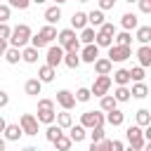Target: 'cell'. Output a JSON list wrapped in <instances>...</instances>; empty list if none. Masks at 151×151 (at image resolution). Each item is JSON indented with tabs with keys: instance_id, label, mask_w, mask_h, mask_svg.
<instances>
[{
	"instance_id": "obj_44",
	"label": "cell",
	"mask_w": 151,
	"mask_h": 151,
	"mask_svg": "<svg viewBox=\"0 0 151 151\" xmlns=\"http://www.w3.org/2000/svg\"><path fill=\"white\" fill-rule=\"evenodd\" d=\"M9 33H12L9 24H7V21H0V38H2V40H7V38H9Z\"/></svg>"
},
{
	"instance_id": "obj_39",
	"label": "cell",
	"mask_w": 151,
	"mask_h": 151,
	"mask_svg": "<svg viewBox=\"0 0 151 151\" xmlns=\"http://www.w3.org/2000/svg\"><path fill=\"white\" fill-rule=\"evenodd\" d=\"M59 134H64V127H59V125L50 123V125H47V130H45V137H47V142H54Z\"/></svg>"
},
{
	"instance_id": "obj_21",
	"label": "cell",
	"mask_w": 151,
	"mask_h": 151,
	"mask_svg": "<svg viewBox=\"0 0 151 151\" xmlns=\"http://www.w3.org/2000/svg\"><path fill=\"white\" fill-rule=\"evenodd\" d=\"M104 9H92V12H87V26H92V28H99L101 24H104Z\"/></svg>"
},
{
	"instance_id": "obj_15",
	"label": "cell",
	"mask_w": 151,
	"mask_h": 151,
	"mask_svg": "<svg viewBox=\"0 0 151 151\" xmlns=\"http://www.w3.org/2000/svg\"><path fill=\"white\" fill-rule=\"evenodd\" d=\"M104 116H106V123H109V125H113V127H120V125L125 123V113H123L118 106H116V109H111V111H106Z\"/></svg>"
},
{
	"instance_id": "obj_48",
	"label": "cell",
	"mask_w": 151,
	"mask_h": 151,
	"mask_svg": "<svg viewBox=\"0 0 151 151\" xmlns=\"http://www.w3.org/2000/svg\"><path fill=\"white\" fill-rule=\"evenodd\" d=\"M111 149H113V151H123V149H125V144H123V142H116V139H113V142H111Z\"/></svg>"
},
{
	"instance_id": "obj_40",
	"label": "cell",
	"mask_w": 151,
	"mask_h": 151,
	"mask_svg": "<svg viewBox=\"0 0 151 151\" xmlns=\"http://www.w3.org/2000/svg\"><path fill=\"white\" fill-rule=\"evenodd\" d=\"M73 97H76V101L85 104V101H90V99H92V92H90V87H78Z\"/></svg>"
},
{
	"instance_id": "obj_25",
	"label": "cell",
	"mask_w": 151,
	"mask_h": 151,
	"mask_svg": "<svg viewBox=\"0 0 151 151\" xmlns=\"http://www.w3.org/2000/svg\"><path fill=\"white\" fill-rule=\"evenodd\" d=\"M113 97H116V101H118V104H125V101H130V99H132V94H130V87H127V85H116Z\"/></svg>"
},
{
	"instance_id": "obj_22",
	"label": "cell",
	"mask_w": 151,
	"mask_h": 151,
	"mask_svg": "<svg viewBox=\"0 0 151 151\" xmlns=\"http://www.w3.org/2000/svg\"><path fill=\"white\" fill-rule=\"evenodd\" d=\"M2 59L7 61V64H19L21 61V47H12V45H7V50H5V54H2Z\"/></svg>"
},
{
	"instance_id": "obj_3",
	"label": "cell",
	"mask_w": 151,
	"mask_h": 151,
	"mask_svg": "<svg viewBox=\"0 0 151 151\" xmlns=\"http://www.w3.org/2000/svg\"><path fill=\"white\" fill-rule=\"evenodd\" d=\"M54 116H57V111H54V101H52V99H47V97L38 99V113H35L38 123L50 125V123H54Z\"/></svg>"
},
{
	"instance_id": "obj_47",
	"label": "cell",
	"mask_w": 151,
	"mask_h": 151,
	"mask_svg": "<svg viewBox=\"0 0 151 151\" xmlns=\"http://www.w3.org/2000/svg\"><path fill=\"white\" fill-rule=\"evenodd\" d=\"M7 104H9V94H7L5 90H0V109H5Z\"/></svg>"
},
{
	"instance_id": "obj_12",
	"label": "cell",
	"mask_w": 151,
	"mask_h": 151,
	"mask_svg": "<svg viewBox=\"0 0 151 151\" xmlns=\"http://www.w3.org/2000/svg\"><path fill=\"white\" fill-rule=\"evenodd\" d=\"M2 134H5V139H7V142H19V139H21V134H24V130H21V125H19V123H7V125H5V130H2Z\"/></svg>"
},
{
	"instance_id": "obj_18",
	"label": "cell",
	"mask_w": 151,
	"mask_h": 151,
	"mask_svg": "<svg viewBox=\"0 0 151 151\" xmlns=\"http://www.w3.org/2000/svg\"><path fill=\"white\" fill-rule=\"evenodd\" d=\"M54 76H57V68L50 66V64H42V66L38 68V80H40V83H52Z\"/></svg>"
},
{
	"instance_id": "obj_38",
	"label": "cell",
	"mask_w": 151,
	"mask_h": 151,
	"mask_svg": "<svg viewBox=\"0 0 151 151\" xmlns=\"http://www.w3.org/2000/svg\"><path fill=\"white\" fill-rule=\"evenodd\" d=\"M104 137H106V132H104V125H99V127H90V139H92L90 149L94 151V144H97V142H101Z\"/></svg>"
},
{
	"instance_id": "obj_51",
	"label": "cell",
	"mask_w": 151,
	"mask_h": 151,
	"mask_svg": "<svg viewBox=\"0 0 151 151\" xmlns=\"http://www.w3.org/2000/svg\"><path fill=\"white\" fill-rule=\"evenodd\" d=\"M5 125H7V120H5L2 116H0V134H2V130H5Z\"/></svg>"
},
{
	"instance_id": "obj_29",
	"label": "cell",
	"mask_w": 151,
	"mask_h": 151,
	"mask_svg": "<svg viewBox=\"0 0 151 151\" xmlns=\"http://www.w3.org/2000/svg\"><path fill=\"white\" fill-rule=\"evenodd\" d=\"M54 120H57V125H59V127H64V130H68V127L73 125V116H71L66 109H61V113H57V116H54Z\"/></svg>"
},
{
	"instance_id": "obj_43",
	"label": "cell",
	"mask_w": 151,
	"mask_h": 151,
	"mask_svg": "<svg viewBox=\"0 0 151 151\" xmlns=\"http://www.w3.org/2000/svg\"><path fill=\"white\" fill-rule=\"evenodd\" d=\"M137 5L142 14H151V0H137Z\"/></svg>"
},
{
	"instance_id": "obj_7",
	"label": "cell",
	"mask_w": 151,
	"mask_h": 151,
	"mask_svg": "<svg viewBox=\"0 0 151 151\" xmlns=\"http://www.w3.org/2000/svg\"><path fill=\"white\" fill-rule=\"evenodd\" d=\"M111 85H113L111 73H106V76H99V73H97V78H94V83H92L90 92H92L94 97H101V94H106V92L111 90Z\"/></svg>"
},
{
	"instance_id": "obj_13",
	"label": "cell",
	"mask_w": 151,
	"mask_h": 151,
	"mask_svg": "<svg viewBox=\"0 0 151 151\" xmlns=\"http://www.w3.org/2000/svg\"><path fill=\"white\" fill-rule=\"evenodd\" d=\"M92 64H94V73H99V76H106L113 71V61L109 57H97Z\"/></svg>"
},
{
	"instance_id": "obj_55",
	"label": "cell",
	"mask_w": 151,
	"mask_h": 151,
	"mask_svg": "<svg viewBox=\"0 0 151 151\" xmlns=\"http://www.w3.org/2000/svg\"><path fill=\"white\" fill-rule=\"evenodd\" d=\"M78 2H87V0H78Z\"/></svg>"
},
{
	"instance_id": "obj_1",
	"label": "cell",
	"mask_w": 151,
	"mask_h": 151,
	"mask_svg": "<svg viewBox=\"0 0 151 151\" xmlns=\"http://www.w3.org/2000/svg\"><path fill=\"white\" fill-rule=\"evenodd\" d=\"M57 42L64 47V52H78L80 50V40H78V33L73 28H61L57 33Z\"/></svg>"
},
{
	"instance_id": "obj_41",
	"label": "cell",
	"mask_w": 151,
	"mask_h": 151,
	"mask_svg": "<svg viewBox=\"0 0 151 151\" xmlns=\"http://www.w3.org/2000/svg\"><path fill=\"white\" fill-rule=\"evenodd\" d=\"M144 66H134V68H130V80H144Z\"/></svg>"
},
{
	"instance_id": "obj_35",
	"label": "cell",
	"mask_w": 151,
	"mask_h": 151,
	"mask_svg": "<svg viewBox=\"0 0 151 151\" xmlns=\"http://www.w3.org/2000/svg\"><path fill=\"white\" fill-rule=\"evenodd\" d=\"M134 31H137V35H134V38H137V40H139L142 45L151 42V26H137Z\"/></svg>"
},
{
	"instance_id": "obj_10",
	"label": "cell",
	"mask_w": 151,
	"mask_h": 151,
	"mask_svg": "<svg viewBox=\"0 0 151 151\" xmlns=\"http://www.w3.org/2000/svg\"><path fill=\"white\" fill-rule=\"evenodd\" d=\"M78 54H80V61H85V64H92V61L99 57V47H97L94 42H87V45H83V47L78 50Z\"/></svg>"
},
{
	"instance_id": "obj_11",
	"label": "cell",
	"mask_w": 151,
	"mask_h": 151,
	"mask_svg": "<svg viewBox=\"0 0 151 151\" xmlns=\"http://www.w3.org/2000/svg\"><path fill=\"white\" fill-rule=\"evenodd\" d=\"M57 104H59L61 109L71 111V109L76 106V97H73V92H68V90H59V92H57Z\"/></svg>"
},
{
	"instance_id": "obj_36",
	"label": "cell",
	"mask_w": 151,
	"mask_h": 151,
	"mask_svg": "<svg viewBox=\"0 0 151 151\" xmlns=\"http://www.w3.org/2000/svg\"><path fill=\"white\" fill-rule=\"evenodd\" d=\"M94 28L92 26H85V28H80V35H78V40H80V45H87V42H94Z\"/></svg>"
},
{
	"instance_id": "obj_31",
	"label": "cell",
	"mask_w": 151,
	"mask_h": 151,
	"mask_svg": "<svg viewBox=\"0 0 151 151\" xmlns=\"http://www.w3.org/2000/svg\"><path fill=\"white\" fill-rule=\"evenodd\" d=\"M61 64H66L68 68H78L83 61H80V54H78V52H64V59H61Z\"/></svg>"
},
{
	"instance_id": "obj_42",
	"label": "cell",
	"mask_w": 151,
	"mask_h": 151,
	"mask_svg": "<svg viewBox=\"0 0 151 151\" xmlns=\"http://www.w3.org/2000/svg\"><path fill=\"white\" fill-rule=\"evenodd\" d=\"M7 5H9L12 9H28L31 0H7Z\"/></svg>"
},
{
	"instance_id": "obj_8",
	"label": "cell",
	"mask_w": 151,
	"mask_h": 151,
	"mask_svg": "<svg viewBox=\"0 0 151 151\" xmlns=\"http://www.w3.org/2000/svg\"><path fill=\"white\" fill-rule=\"evenodd\" d=\"M61 59H64V47H61L59 42H57V45L50 42V45H47V54H45V64H50V66L57 68V66L61 64Z\"/></svg>"
},
{
	"instance_id": "obj_33",
	"label": "cell",
	"mask_w": 151,
	"mask_h": 151,
	"mask_svg": "<svg viewBox=\"0 0 151 151\" xmlns=\"http://www.w3.org/2000/svg\"><path fill=\"white\" fill-rule=\"evenodd\" d=\"M113 42H116V45H132V31H125V28H123L120 33L116 31V33H113Z\"/></svg>"
},
{
	"instance_id": "obj_27",
	"label": "cell",
	"mask_w": 151,
	"mask_h": 151,
	"mask_svg": "<svg viewBox=\"0 0 151 151\" xmlns=\"http://www.w3.org/2000/svg\"><path fill=\"white\" fill-rule=\"evenodd\" d=\"M38 35L45 40V45H50V42L57 38V28H54V24H47V26H42V28L38 31Z\"/></svg>"
},
{
	"instance_id": "obj_6",
	"label": "cell",
	"mask_w": 151,
	"mask_h": 151,
	"mask_svg": "<svg viewBox=\"0 0 151 151\" xmlns=\"http://www.w3.org/2000/svg\"><path fill=\"white\" fill-rule=\"evenodd\" d=\"M106 50H109V59H111V61H116V64H120V61H125V59H130V57H132L130 45H116V42H111Z\"/></svg>"
},
{
	"instance_id": "obj_30",
	"label": "cell",
	"mask_w": 151,
	"mask_h": 151,
	"mask_svg": "<svg viewBox=\"0 0 151 151\" xmlns=\"http://www.w3.org/2000/svg\"><path fill=\"white\" fill-rule=\"evenodd\" d=\"M59 19H61V7L59 5H52V7L45 9V21L47 24H57Z\"/></svg>"
},
{
	"instance_id": "obj_20",
	"label": "cell",
	"mask_w": 151,
	"mask_h": 151,
	"mask_svg": "<svg viewBox=\"0 0 151 151\" xmlns=\"http://www.w3.org/2000/svg\"><path fill=\"white\" fill-rule=\"evenodd\" d=\"M68 137H71V142H73V144H80V142L87 137V130H85L80 123H78V125L73 123V125L68 127Z\"/></svg>"
},
{
	"instance_id": "obj_34",
	"label": "cell",
	"mask_w": 151,
	"mask_h": 151,
	"mask_svg": "<svg viewBox=\"0 0 151 151\" xmlns=\"http://www.w3.org/2000/svg\"><path fill=\"white\" fill-rule=\"evenodd\" d=\"M52 144H54V149H57V151H68V149L73 146V142H71V137H68V134H59Z\"/></svg>"
},
{
	"instance_id": "obj_2",
	"label": "cell",
	"mask_w": 151,
	"mask_h": 151,
	"mask_svg": "<svg viewBox=\"0 0 151 151\" xmlns=\"http://www.w3.org/2000/svg\"><path fill=\"white\" fill-rule=\"evenodd\" d=\"M31 35H33V33H31V26H28V24H19V26L12 28L7 42H9L12 47H24V45H28Z\"/></svg>"
},
{
	"instance_id": "obj_53",
	"label": "cell",
	"mask_w": 151,
	"mask_h": 151,
	"mask_svg": "<svg viewBox=\"0 0 151 151\" xmlns=\"http://www.w3.org/2000/svg\"><path fill=\"white\" fill-rule=\"evenodd\" d=\"M64 2H66V0H57V5H64Z\"/></svg>"
},
{
	"instance_id": "obj_37",
	"label": "cell",
	"mask_w": 151,
	"mask_h": 151,
	"mask_svg": "<svg viewBox=\"0 0 151 151\" xmlns=\"http://www.w3.org/2000/svg\"><path fill=\"white\" fill-rule=\"evenodd\" d=\"M134 123H137L139 127L149 125V123H151V111H149V109H139V111L134 113Z\"/></svg>"
},
{
	"instance_id": "obj_19",
	"label": "cell",
	"mask_w": 151,
	"mask_h": 151,
	"mask_svg": "<svg viewBox=\"0 0 151 151\" xmlns=\"http://www.w3.org/2000/svg\"><path fill=\"white\" fill-rule=\"evenodd\" d=\"M24 92H26L28 97H38V94L42 92V83H40L38 78H28V80L24 83Z\"/></svg>"
},
{
	"instance_id": "obj_24",
	"label": "cell",
	"mask_w": 151,
	"mask_h": 151,
	"mask_svg": "<svg viewBox=\"0 0 151 151\" xmlns=\"http://www.w3.org/2000/svg\"><path fill=\"white\" fill-rule=\"evenodd\" d=\"M111 73H113L111 80H113L116 85H130V83H132V80H130V68H118V71H111Z\"/></svg>"
},
{
	"instance_id": "obj_9",
	"label": "cell",
	"mask_w": 151,
	"mask_h": 151,
	"mask_svg": "<svg viewBox=\"0 0 151 151\" xmlns=\"http://www.w3.org/2000/svg\"><path fill=\"white\" fill-rule=\"evenodd\" d=\"M19 125H21L24 134H28V137L38 134V118H35L33 113H24V116L19 118Z\"/></svg>"
},
{
	"instance_id": "obj_52",
	"label": "cell",
	"mask_w": 151,
	"mask_h": 151,
	"mask_svg": "<svg viewBox=\"0 0 151 151\" xmlns=\"http://www.w3.org/2000/svg\"><path fill=\"white\" fill-rule=\"evenodd\" d=\"M31 2H35V5H42V2H47V0H31Z\"/></svg>"
},
{
	"instance_id": "obj_28",
	"label": "cell",
	"mask_w": 151,
	"mask_h": 151,
	"mask_svg": "<svg viewBox=\"0 0 151 151\" xmlns=\"http://www.w3.org/2000/svg\"><path fill=\"white\" fill-rule=\"evenodd\" d=\"M116 106H118V101H116V97H113V94H109V92H106V94H101V97H99V109H101L104 113H106V111H111V109H116Z\"/></svg>"
},
{
	"instance_id": "obj_16",
	"label": "cell",
	"mask_w": 151,
	"mask_h": 151,
	"mask_svg": "<svg viewBox=\"0 0 151 151\" xmlns=\"http://www.w3.org/2000/svg\"><path fill=\"white\" fill-rule=\"evenodd\" d=\"M139 26V17L134 14V12H125L123 17H120V28H125V31H134Z\"/></svg>"
},
{
	"instance_id": "obj_50",
	"label": "cell",
	"mask_w": 151,
	"mask_h": 151,
	"mask_svg": "<svg viewBox=\"0 0 151 151\" xmlns=\"http://www.w3.org/2000/svg\"><path fill=\"white\" fill-rule=\"evenodd\" d=\"M5 146H7V139H5V137H0V151H5Z\"/></svg>"
},
{
	"instance_id": "obj_32",
	"label": "cell",
	"mask_w": 151,
	"mask_h": 151,
	"mask_svg": "<svg viewBox=\"0 0 151 151\" xmlns=\"http://www.w3.org/2000/svg\"><path fill=\"white\" fill-rule=\"evenodd\" d=\"M111 42H113V35L111 33H104V31H97L94 33V45L97 47H109Z\"/></svg>"
},
{
	"instance_id": "obj_4",
	"label": "cell",
	"mask_w": 151,
	"mask_h": 151,
	"mask_svg": "<svg viewBox=\"0 0 151 151\" xmlns=\"http://www.w3.org/2000/svg\"><path fill=\"white\" fill-rule=\"evenodd\" d=\"M125 137H127L130 151H142V149H144V144H146L144 132H142V127H139L137 123H134V125H130V127L125 130Z\"/></svg>"
},
{
	"instance_id": "obj_45",
	"label": "cell",
	"mask_w": 151,
	"mask_h": 151,
	"mask_svg": "<svg viewBox=\"0 0 151 151\" xmlns=\"http://www.w3.org/2000/svg\"><path fill=\"white\" fill-rule=\"evenodd\" d=\"M9 14H12V7L9 5H0V21H9Z\"/></svg>"
},
{
	"instance_id": "obj_26",
	"label": "cell",
	"mask_w": 151,
	"mask_h": 151,
	"mask_svg": "<svg viewBox=\"0 0 151 151\" xmlns=\"http://www.w3.org/2000/svg\"><path fill=\"white\" fill-rule=\"evenodd\" d=\"M87 26V14L85 12H73V17H71V28L73 31H80V28H85Z\"/></svg>"
},
{
	"instance_id": "obj_49",
	"label": "cell",
	"mask_w": 151,
	"mask_h": 151,
	"mask_svg": "<svg viewBox=\"0 0 151 151\" xmlns=\"http://www.w3.org/2000/svg\"><path fill=\"white\" fill-rule=\"evenodd\" d=\"M7 45H9V42L0 38V59H2V54H5V50H7Z\"/></svg>"
},
{
	"instance_id": "obj_46",
	"label": "cell",
	"mask_w": 151,
	"mask_h": 151,
	"mask_svg": "<svg viewBox=\"0 0 151 151\" xmlns=\"http://www.w3.org/2000/svg\"><path fill=\"white\" fill-rule=\"evenodd\" d=\"M113 7H116V0H99V9L106 12V9H113Z\"/></svg>"
},
{
	"instance_id": "obj_54",
	"label": "cell",
	"mask_w": 151,
	"mask_h": 151,
	"mask_svg": "<svg viewBox=\"0 0 151 151\" xmlns=\"http://www.w3.org/2000/svg\"><path fill=\"white\" fill-rule=\"evenodd\" d=\"M125 2H130V5H132V2H137V0H125Z\"/></svg>"
},
{
	"instance_id": "obj_23",
	"label": "cell",
	"mask_w": 151,
	"mask_h": 151,
	"mask_svg": "<svg viewBox=\"0 0 151 151\" xmlns=\"http://www.w3.org/2000/svg\"><path fill=\"white\" fill-rule=\"evenodd\" d=\"M137 61H139V66H144V68L151 66V47H149V42L137 50Z\"/></svg>"
},
{
	"instance_id": "obj_17",
	"label": "cell",
	"mask_w": 151,
	"mask_h": 151,
	"mask_svg": "<svg viewBox=\"0 0 151 151\" xmlns=\"http://www.w3.org/2000/svg\"><path fill=\"white\" fill-rule=\"evenodd\" d=\"M38 47H33V45H24L21 47V61H26V64H38Z\"/></svg>"
},
{
	"instance_id": "obj_14",
	"label": "cell",
	"mask_w": 151,
	"mask_h": 151,
	"mask_svg": "<svg viewBox=\"0 0 151 151\" xmlns=\"http://www.w3.org/2000/svg\"><path fill=\"white\" fill-rule=\"evenodd\" d=\"M130 94H132L134 99H146V97H149V85H146L144 80H132Z\"/></svg>"
},
{
	"instance_id": "obj_5",
	"label": "cell",
	"mask_w": 151,
	"mask_h": 151,
	"mask_svg": "<svg viewBox=\"0 0 151 151\" xmlns=\"http://www.w3.org/2000/svg\"><path fill=\"white\" fill-rule=\"evenodd\" d=\"M104 123H106V116H104L101 109H99V111H85V113H80V125H83L85 130L99 127V125H104Z\"/></svg>"
}]
</instances>
